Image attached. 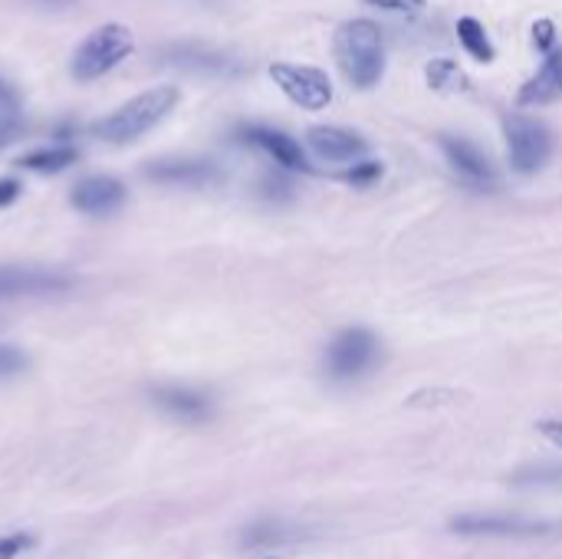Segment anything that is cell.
<instances>
[{
    "label": "cell",
    "mask_w": 562,
    "mask_h": 559,
    "mask_svg": "<svg viewBox=\"0 0 562 559\" xmlns=\"http://www.w3.org/2000/svg\"><path fill=\"white\" fill-rule=\"evenodd\" d=\"M263 194L273 198V201H277V198H290V185L280 181V178H267V181H263Z\"/></svg>",
    "instance_id": "f546056e"
},
{
    "label": "cell",
    "mask_w": 562,
    "mask_h": 559,
    "mask_svg": "<svg viewBox=\"0 0 562 559\" xmlns=\"http://www.w3.org/2000/svg\"><path fill=\"white\" fill-rule=\"evenodd\" d=\"M517 484H537V488H562V468H533L517 474Z\"/></svg>",
    "instance_id": "7402d4cb"
},
{
    "label": "cell",
    "mask_w": 562,
    "mask_h": 559,
    "mask_svg": "<svg viewBox=\"0 0 562 559\" xmlns=\"http://www.w3.org/2000/svg\"><path fill=\"white\" fill-rule=\"evenodd\" d=\"M72 280L56 270L43 267H0V300L13 297H40V293H59Z\"/></svg>",
    "instance_id": "8fae6325"
},
{
    "label": "cell",
    "mask_w": 562,
    "mask_h": 559,
    "mask_svg": "<svg viewBox=\"0 0 562 559\" xmlns=\"http://www.w3.org/2000/svg\"><path fill=\"white\" fill-rule=\"evenodd\" d=\"M122 204H125V185L119 178L95 175V178H86L72 188V208L82 214L99 217V214H112Z\"/></svg>",
    "instance_id": "5bb4252c"
},
{
    "label": "cell",
    "mask_w": 562,
    "mask_h": 559,
    "mask_svg": "<svg viewBox=\"0 0 562 559\" xmlns=\"http://www.w3.org/2000/svg\"><path fill=\"white\" fill-rule=\"evenodd\" d=\"M306 145L326 158V161H359L366 152H369V142L349 128H339V125H316L306 132Z\"/></svg>",
    "instance_id": "4fadbf2b"
},
{
    "label": "cell",
    "mask_w": 562,
    "mask_h": 559,
    "mask_svg": "<svg viewBox=\"0 0 562 559\" xmlns=\"http://www.w3.org/2000/svg\"><path fill=\"white\" fill-rule=\"evenodd\" d=\"M16 198H20V181H13V178H0V208L13 204Z\"/></svg>",
    "instance_id": "f1b7e54d"
},
{
    "label": "cell",
    "mask_w": 562,
    "mask_h": 559,
    "mask_svg": "<svg viewBox=\"0 0 562 559\" xmlns=\"http://www.w3.org/2000/svg\"><path fill=\"white\" fill-rule=\"evenodd\" d=\"M30 547H33V537H26V534H3L0 537V559L23 557Z\"/></svg>",
    "instance_id": "cb8c5ba5"
},
{
    "label": "cell",
    "mask_w": 562,
    "mask_h": 559,
    "mask_svg": "<svg viewBox=\"0 0 562 559\" xmlns=\"http://www.w3.org/2000/svg\"><path fill=\"white\" fill-rule=\"evenodd\" d=\"M458 36H461L464 49H468L477 63H494L497 53H494V43H491V36H487V30H484L481 20L461 16V20H458Z\"/></svg>",
    "instance_id": "ac0fdd59"
},
{
    "label": "cell",
    "mask_w": 562,
    "mask_h": 559,
    "mask_svg": "<svg viewBox=\"0 0 562 559\" xmlns=\"http://www.w3.org/2000/svg\"><path fill=\"white\" fill-rule=\"evenodd\" d=\"M40 3H53L56 7V3H69V0H40Z\"/></svg>",
    "instance_id": "4dcf8cb0"
},
{
    "label": "cell",
    "mask_w": 562,
    "mask_h": 559,
    "mask_svg": "<svg viewBox=\"0 0 562 559\" xmlns=\"http://www.w3.org/2000/svg\"><path fill=\"white\" fill-rule=\"evenodd\" d=\"M557 99H562V49L550 53L547 63L524 82L517 102L530 109V105H550Z\"/></svg>",
    "instance_id": "2e32d148"
},
{
    "label": "cell",
    "mask_w": 562,
    "mask_h": 559,
    "mask_svg": "<svg viewBox=\"0 0 562 559\" xmlns=\"http://www.w3.org/2000/svg\"><path fill=\"white\" fill-rule=\"evenodd\" d=\"M333 53L342 69V76L356 89L379 86L385 72V40L379 23L372 20H346L333 36Z\"/></svg>",
    "instance_id": "6da1fadb"
},
{
    "label": "cell",
    "mask_w": 562,
    "mask_h": 559,
    "mask_svg": "<svg viewBox=\"0 0 562 559\" xmlns=\"http://www.w3.org/2000/svg\"><path fill=\"white\" fill-rule=\"evenodd\" d=\"M379 353H382V346H379L375 333H369L362 326L342 329L326 346V376L336 382H356L375 369Z\"/></svg>",
    "instance_id": "277c9868"
},
{
    "label": "cell",
    "mask_w": 562,
    "mask_h": 559,
    "mask_svg": "<svg viewBox=\"0 0 562 559\" xmlns=\"http://www.w3.org/2000/svg\"><path fill=\"white\" fill-rule=\"evenodd\" d=\"M454 534L464 537H543L557 527L547 521H524V517H501V514H464L451 521Z\"/></svg>",
    "instance_id": "9c48e42d"
},
{
    "label": "cell",
    "mask_w": 562,
    "mask_h": 559,
    "mask_svg": "<svg viewBox=\"0 0 562 559\" xmlns=\"http://www.w3.org/2000/svg\"><path fill=\"white\" fill-rule=\"evenodd\" d=\"M175 105H178V89H175V86L145 89V92H138L135 99H128L125 105H119L112 115H105V119L95 125V135H99L102 142H112V145L135 142V138H142L145 132H151Z\"/></svg>",
    "instance_id": "7a4b0ae2"
},
{
    "label": "cell",
    "mask_w": 562,
    "mask_h": 559,
    "mask_svg": "<svg viewBox=\"0 0 562 559\" xmlns=\"http://www.w3.org/2000/svg\"><path fill=\"white\" fill-rule=\"evenodd\" d=\"M438 145H441V152H445L451 171H454L468 188H474V191H494V188L501 185V178H497L491 158H487L474 142H468V138H461V135H441Z\"/></svg>",
    "instance_id": "52a82bcc"
},
{
    "label": "cell",
    "mask_w": 562,
    "mask_h": 559,
    "mask_svg": "<svg viewBox=\"0 0 562 559\" xmlns=\"http://www.w3.org/2000/svg\"><path fill=\"white\" fill-rule=\"evenodd\" d=\"M237 138L247 142V145H254V148H260V152H267L286 171H310V161H306V152L300 148V142L290 138L280 128H270V125H244L237 132Z\"/></svg>",
    "instance_id": "30bf717a"
},
{
    "label": "cell",
    "mask_w": 562,
    "mask_h": 559,
    "mask_svg": "<svg viewBox=\"0 0 562 559\" xmlns=\"http://www.w3.org/2000/svg\"><path fill=\"white\" fill-rule=\"evenodd\" d=\"M132 46H135V40H132V33L122 23H105V26L92 30L76 46L69 69H72V76L79 82H92V79L105 76L112 66H119L132 53Z\"/></svg>",
    "instance_id": "3957f363"
},
{
    "label": "cell",
    "mask_w": 562,
    "mask_h": 559,
    "mask_svg": "<svg viewBox=\"0 0 562 559\" xmlns=\"http://www.w3.org/2000/svg\"><path fill=\"white\" fill-rule=\"evenodd\" d=\"M20 122L16 119H10V115H0V148H7L16 135H20Z\"/></svg>",
    "instance_id": "83f0119b"
},
{
    "label": "cell",
    "mask_w": 562,
    "mask_h": 559,
    "mask_svg": "<svg viewBox=\"0 0 562 559\" xmlns=\"http://www.w3.org/2000/svg\"><path fill=\"white\" fill-rule=\"evenodd\" d=\"M425 76H428V86L438 89V92H461V89L471 86L468 76L461 72V66L454 59H431Z\"/></svg>",
    "instance_id": "d6986e66"
},
{
    "label": "cell",
    "mask_w": 562,
    "mask_h": 559,
    "mask_svg": "<svg viewBox=\"0 0 562 559\" xmlns=\"http://www.w3.org/2000/svg\"><path fill=\"white\" fill-rule=\"evenodd\" d=\"M382 178V165L379 161H356L349 171H346V181L356 185V188H369Z\"/></svg>",
    "instance_id": "44dd1931"
},
{
    "label": "cell",
    "mask_w": 562,
    "mask_h": 559,
    "mask_svg": "<svg viewBox=\"0 0 562 559\" xmlns=\"http://www.w3.org/2000/svg\"><path fill=\"white\" fill-rule=\"evenodd\" d=\"M270 79L283 89V96H290V102H296L300 109L319 112L333 102V82L323 69L316 66H300V63H273L270 66Z\"/></svg>",
    "instance_id": "8992f818"
},
{
    "label": "cell",
    "mask_w": 562,
    "mask_h": 559,
    "mask_svg": "<svg viewBox=\"0 0 562 559\" xmlns=\"http://www.w3.org/2000/svg\"><path fill=\"white\" fill-rule=\"evenodd\" d=\"M151 402L181 425H204L214 415V405L204 392L181 389V385H161L151 392Z\"/></svg>",
    "instance_id": "7c38bea8"
},
{
    "label": "cell",
    "mask_w": 562,
    "mask_h": 559,
    "mask_svg": "<svg viewBox=\"0 0 562 559\" xmlns=\"http://www.w3.org/2000/svg\"><path fill=\"white\" fill-rule=\"evenodd\" d=\"M537 432H540L553 448H560L562 451V418H543V422L537 425Z\"/></svg>",
    "instance_id": "4316f807"
},
{
    "label": "cell",
    "mask_w": 562,
    "mask_h": 559,
    "mask_svg": "<svg viewBox=\"0 0 562 559\" xmlns=\"http://www.w3.org/2000/svg\"><path fill=\"white\" fill-rule=\"evenodd\" d=\"M76 158H79V152H76L72 145H49V148H36V152L23 155L20 165L30 168V171L53 175V171H63V168L76 165Z\"/></svg>",
    "instance_id": "e0dca14e"
},
{
    "label": "cell",
    "mask_w": 562,
    "mask_h": 559,
    "mask_svg": "<svg viewBox=\"0 0 562 559\" xmlns=\"http://www.w3.org/2000/svg\"><path fill=\"white\" fill-rule=\"evenodd\" d=\"M145 175L151 181H161V185H184V188H201V185H211L217 181V165L207 161V158H161L155 165L145 168Z\"/></svg>",
    "instance_id": "9a60e30c"
},
{
    "label": "cell",
    "mask_w": 562,
    "mask_h": 559,
    "mask_svg": "<svg viewBox=\"0 0 562 559\" xmlns=\"http://www.w3.org/2000/svg\"><path fill=\"white\" fill-rule=\"evenodd\" d=\"M507 132V148H510V168L517 175H537L550 155H553V135L543 122L527 119V115H510L504 122Z\"/></svg>",
    "instance_id": "5b68a950"
},
{
    "label": "cell",
    "mask_w": 562,
    "mask_h": 559,
    "mask_svg": "<svg viewBox=\"0 0 562 559\" xmlns=\"http://www.w3.org/2000/svg\"><path fill=\"white\" fill-rule=\"evenodd\" d=\"M158 63L171 66V69H184V72H201V76H234L240 69V63L214 46L204 43H168L165 49H158Z\"/></svg>",
    "instance_id": "ba28073f"
},
{
    "label": "cell",
    "mask_w": 562,
    "mask_h": 559,
    "mask_svg": "<svg viewBox=\"0 0 562 559\" xmlns=\"http://www.w3.org/2000/svg\"><path fill=\"white\" fill-rule=\"evenodd\" d=\"M26 369V356L16 346H0V379H10Z\"/></svg>",
    "instance_id": "603a6c76"
},
{
    "label": "cell",
    "mask_w": 562,
    "mask_h": 559,
    "mask_svg": "<svg viewBox=\"0 0 562 559\" xmlns=\"http://www.w3.org/2000/svg\"><path fill=\"white\" fill-rule=\"evenodd\" d=\"M379 10H395V13H422L428 7V0H366Z\"/></svg>",
    "instance_id": "484cf974"
},
{
    "label": "cell",
    "mask_w": 562,
    "mask_h": 559,
    "mask_svg": "<svg viewBox=\"0 0 562 559\" xmlns=\"http://www.w3.org/2000/svg\"><path fill=\"white\" fill-rule=\"evenodd\" d=\"M293 537H296V534H293L286 524H280V521H263V524L247 527L244 547H280V544H286V540H293Z\"/></svg>",
    "instance_id": "ffe728a7"
},
{
    "label": "cell",
    "mask_w": 562,
    "mask_h": 559,
    "mask_svg": "<svg viewBox=\"0 0 562 559\" xmlns=\"http://www.w3.org/2000/svg\"><path fill=\"white\" fill-rule=\"evenodd\" d=\"M533 43H537V49L553 53V46H557V23L553 20H540L533 26Z\"/></svg>",
    "instance_id": "d4e9b609"
}]
</instances>
